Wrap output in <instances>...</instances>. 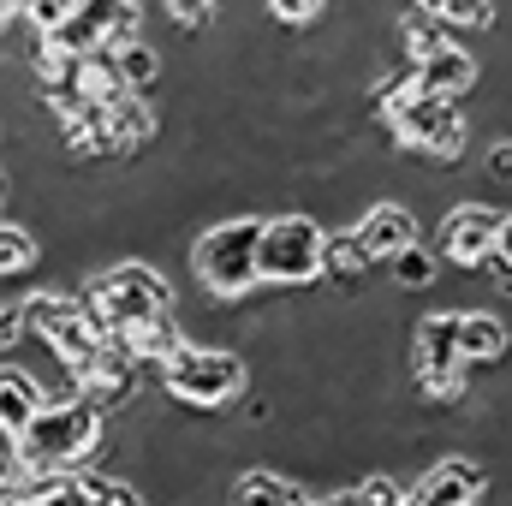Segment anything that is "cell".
Returning <instances> with one entry per match:
<instances>
[{
    "instance_id": "obj_1",
    "label": "cell",
    "mask_w": 512,
    "mask_h": 506,
    "mask_svg": "<svg viewBox=\"0 0 512 506\" xmlns=\"http://www.w3.org/2000/svg\"><path fill=\"white\" fill-rule=\"evenodd\" d=\"M102 423H108V411H96L84 393H72L60 405H42L36 423L12 441L18 471H30V477H42V471H84L102 453Z\"/></svg>"
},
{
    "instance_id": "obj_2",
    "label": "cell",
    "mask_w": 512,
    "mask_h": 506,
    "mask_svg": "<svg viewBox=\"0 0 512 506\" xmlns=\"http://www.w3.org/2000/svg\"><path fill=\"white\" fill-rule=\"evenodd\" d=\"M382 131L393 149H411L435 167H459L465 149H471V120H465V102H441L429 90H399L382 108Z\"/></svg>"
},
{
    "instance_id": "obj_3",
    "label": "cell",
    "mask_w": 512,
    "mask_h": 506,
    "mask_svg": "<svg viewBox=\"0 0 512 506\" xmlns=\"http://www.w3.org/2000/svg\"><path fill=\"white\" fill-rule=\"evenodd\" d=\"M191 274L209 298L239 304L262 286V215H227L197 233L191 245Z\"/></svg>"
},
{
    "instance_id": "obj_4",
    "label": "cell",
    "mask_w": 512,
    "mask_h": 506,
    "mask_svg": "<svg viewBox=\"0 0 512 506\" xmlns=\"http://www.w3.org/2000/svg\"><path fill=\"white\" fill-rule=\"evenodd\" d=\"M161 387L185 405V411H221L233 405L239 393H251V364L227 346H179L167 364H161Z\"/></svg>"
},
{
    "instance_id": "obj_5",
    "label": "cell",
    "mask_w": 512,
    "mask_h": 506,
    "mask_svg": "<svg viewBox=\"0 0 512 506\" xmlns=\"http://www.w3.org/2000/svg\"><path fill=\"white\" fill-rule=\"evenodd\" d=\"M322 245H328V227L304 209H280V215H262V286L274 292H304L322 280Z\"/></svg>"
},
{
    "instance_id": "obj_6",
    "label": "cell",
    "mask_w": 512,
    "mask_h": 506,
    "mask_svg": "<svg viewBox=\"0 0 512 506\" xmlns=\"http://www.w3.org/2000/svg\"><path fill=\"white\" fill-rule=\"evenodd\" d=\"M24 328L66 364V376H78V370L108 346L102 322H96L90 304L72 298V292H36V298H24Z\"/></svg>"
},
{
    "instance_id": "obj_7",
    "label": "cell",
    "mask_w": 512,
    "mask_h": 506,
    "mask_svg": "<svg viewBox=\"0 0 512 506\" xmlns=\"http://www.w3.org/2000/svg\"><path fill=\"white\" fill-rule=\"evenodd\" d=\"M84 304L102 322V334H120L131 322L155 316V310H173V286H167V274L155 262H114L108 274H96Z\"/></svg>"
},
{
    "instance_id": "obj_8",
    "label": "cell",
    "mask_w": 512,
    "mask_h": 506,
    "mask_svg": "<svg viewBox=\"0 0 512 506\" xmlns=\"http://www.w3.org/2000/svg\"><path fill=\"white\" fill-rule=\"evenodd\" d=\"M495 227H501L495 203H453L441 215V227H435V251L453 274H477L495 256Z\"/></svg>"
},
{
    "instance_id": "obj_9",
    "label": "cell",
    "mask_w": 512,
    "mask_h": 506,
    "mask_svg": "<svg viewBox=\"0 0 512 506\" xmlns=\"http://www.w3.org/2000/svg\"><path fill=\"white\" fill-rule=\"evenodd\" d=\"M489 495H495V477L471 453H435L411 483V506H483Z\"/></svg>"
},
{
    "instance_id": "obj_10",
    "label": "cell",
    "mask_w": 512,
    "mask_h": 506,
    "mask_svg": "<svg viewBox=\"0 0 512 506\" xmlns=\"http://www.w3.org/2000/svg\"><path fill=\"white\" fill-rule=\"evenodd\" d=\"M352 227H358L364 251L376 256V262H393L405 245H417V239H423V221H417V209H411V203H399V197H376V203H364Z\"/></svg>"
},
{
    "instance_id": "obj_11",
    "label": "cell",
    "mask_w": 512,
    "mask_h": 506,
    "mask_svg": "<svg viewBox=\"0 0 512 506\" xmlns=\"http://www.w3.org/2000/svg\"><path fill=\"white\" fill-rule=\"evenodd\" d=\"M459 352H465V370L501 364L512 352V316L501 304H459Z\"/></svg>"
},
{
    "instance_id": "obj_12",
    "label": "cell",
    "mask_w": 512,
    "mask_h": 506,
    "mask_svg": "<svg viewBox=\"0 0 512 506\" xmlns=\"http://www.w3.org/2000/svg\"><path fill=\"white\" fill-rule=\"evenodd\" d=\"M477 84H483V60L471 48H459V42H447L441 54L417 60V90H429L441 102H471Z\"/></svg>"
},
{
    "instance_id": "obj_13",
    "label": "cell",
    "mask_w": 512,
    "mask_h": 506,
    "mask_svg": "<svg viewBox=\"0 0 512 506\" xmlns=\"http://www.w3.org/2000/svg\"><path fill=\"white\" fill-rule=\"evenodd\" d=\"M411 370H465V352H459V304L453 310H423L411 322Z\"/></svg>"
},
{
    "instance_id": "obj_14",
    "label": "cell",
    "mask_w": 512,
    "mask_h": 506,
    "mask_svg": "<svg viewBox=\"0 0 512 506\" xmlns=\"http://www.w3.org/2000/svg\"><path fill=\"white\" fill-rule=\"evenodd\" d=\"M370 268H376V256L364 251V239H358L352 221L328 233V245H322V280H328V286H340V292L352 298V292H364Z\"/></svg>"
},
{
    "instance_id": "obj_15",
    "label": "cell",
    "mask_w": 512,
    "mask_h": 506,
    "mask_svg": "<svg viewBox=\"0 0 512 506\" xmlns=\"http://www.w3.org/2000/svg\"><path fill=\"white\" fill-rule=\"evenodd\" d=\"M114 340L126 346V352L137 358V364H143V370H155V376H161V364H167V358L185 346V334H179V316H173V310H155V316L131 322V328H120Z\"/></svg>"
},
{
    "instance_id": "obj_16",
    "label": "cell",
    "mask_w": 512,
    "mask_h": 506,
    "mask_svg": "<svg viewBox=\"0 0 512 506\" xmlns=\"http://www.w3.org/2000/svg\"><path fill=\"white\" fill-rule=\"evenodd\" d=\"M453 36H459V30H453L441 12H423V6H405V12L393 18V42H399V54H405L411 66L429 60V54H441Z\"/></svg>"
},
{
    "instance_id": "obj_17",
    "label": "cell",
    "mask_w": 512,
    "mask_h": 506,
    "mask_svg": "<svg viewBox=\"0 0 512 506\" xmlns=\"http://www.w3.org/2000/svg\"><path fill=\"white\" fill-rule=\"evenodd\" d=\"M233 506H310V489L274 465H251L239 483H233Z\"/></svg>"
},
{
    "instance_id": "obj_18",
    "label": "cell",
    "mask_w": 512,
    "mask_h": 506,
    "mask_svg": "<svg viewBox=\"0 0 512 506\" xmlns=\"http://www.w3.org/2000/svg\"><path fill=\"white\" fill-rule=\"evenodd\" d=\"M42 405H48V393L36 387V376H24V370H0V435H6V441H18V435L36 423Z\"/></svg>"
},
{
    "instance_id": "obj_19",
    "label": "cell",
    "mask_w": 512,
    "mask_h": 506,
    "mask_svg": "<svg viewBox=\"0 0 512 506\" xmlns=\"http://www.w3.org/2000/svg\"><path fill=\"white\" fill-rule=\"evenodd\" d=\"M387 280H393L399 298H417V292L447 286V262H441V251H429V245L417 239V245H405V251L387 262Z\"/></svg>"
},
{
    "instance_id": "obj_20",
    "label": "cell",
    "mask_w": 512,
    "mask_h": 506,
    "mask_svg": "<svg viewBox=\"0 0 512 506\" xmlns=\"http://www.w3.org/2000/svg\"><path fill=\"white\" fill-rule=\"evenodd\" d=\"M60 137H66V149H72V155H90V161L120 155V137H114V120H108V108H102V102H90L84 114L60 120Z\"/></svg>"
},
{
    "instance_id": "obj_21",
    "label": "cell",
    "mask_w": 512,
    "mask_h": 506,
    "mask_svg": "<svg viewBox=\"0 0 512 506\" xmlns=\"http://www.w3.org/2000/svg\"><path fill=\"white\" fill-rule=\"evenodd\" d=\"M108 120H114V137H120V155L149 149V143H155V131H161L155 108H149V96H137V90H126L120 102H108Z\"/></svg>"
},
{
    "instance_id": "obj_22",
    "label": "cell",
    "mask_w": 512,
    "mask_h": 506,
    "mask_svg": "<svg viewBox=\"0 0 512 506\" xmlns=\"http://www.w3.org/2000/svg\"><path fill=\"white\" fill-rule=\"evenodd\" d=\"M78 12L102 30L108 48H120V42H131V36H143V6H137V0H78Z\"/></svg>"
},
{
    "instance_id": "obj_23",
    "label": "cell",
    "mask_w": 512,
    "mask_h": 506,
    "mask_svg": "<svg viewBox=\"0 0 512 506\" xmlns=\"http://www.w3.org/2000/svg\"><path fill=\"white\" fill-rule=\"evenodd\" d=\"M108 54H114V66H120L126 90L149 96V90L161 84V48H155L149 36H131V42H120V48H108Z\"/></svg>"
},
{
    "instance_id": "obj_24",
    "label": "cell",
    "mask_w": 512,
    "mask_h": 506,
    "mask_svg": "<svg viewBox=\"0 0 512 506\" xmlns=\"http://www.w3.org/2000/svg\"><path fill=\"white\" fill-rule=\"evenodd\" d=\"M36 233H24V227H12V221H0V280H12V274H24V268H36Z\"/></svg>"
},
{
    "instance_id": "obj_25",
    "label": "cell",
    "mask_w": 512,
    "mask_h": 506,
    "mask_svg": "<svg viewBox=\"0 0 512 506\" xmlns=\"http://www.w3.org/2000/svg\"><path fill=\"white\" fill-rule=\"evenodd\" d=\"M78 477H84L90 506H149V495H143V489H131L126 477H102V471H78Z\"/></svg>"
},
{
    "instance_id": "obj_26",
    "label": "cell",
    "mask_w": 512,
    "mask_h": 506,
    "mask_svg": "<svg viewBox=\"0 0 512 506\" xmlns=\"http://www.w3.org/2000/svg\"><path fill=\"white\" fill-rule=\"evenodd\" d=\"M358 501L364 506H411V483L382 465V471H370V477L358 483Z\"/></svg>"
},
{
    "instance_id": "obj_27",
    "label": "cell",
    "mask_w": 512,
    "mask_h": 506,
    "mask_svg": "<svg viewBox=\"0 0 512 506\" xmlns=\"http://www.w3.org/2000/svg\"><path fill=\"white\" fill-rule=\"evenodd\" d=\"M42 36H54V42H60L66 54H96V48H108V42H102V30H96V24H90L84 12H72V18H66L60 30H42Z\"/></svg>"
},
{
    "instance_id": "obj_28",
    "label": "cell",
    "mask_w": 512,
    "mask_h": 506,
    "mask_svg": "<svg viewBox=\"0 0 512 506\" xmlns=\"http://www.w3.org/2000/svg\"><path fill=\"white\" fill-rule=\"evenodd\" d=\"M453 30H495V18H501V0H447V12H441Z\"/></svg>"
},
{
    "instance_id": "obj_29",
    "label": "cell",
    "mask_w": 512,
    "mask_h": 506,
    "mask_svg": "<svg viewBox=\"0 0 512 506\" xmlns=\"http://www.w3.org/2000/svg\"><path fill=\"white\" fill-rule=\"evenodd\" d=\"M262 6H268V18L286 24V30H310V24L328 12V0H262Z\"/></svg>"
},
{
    "instance_id": "obj_30",
    "label": "cell",
    "mask_w": 512,
    "mask_h": 506,
    "mask_svg": "<svg viewBox=\"0 0 512 506\" xmlns=\"http://www.w3.org/2000/svg\"><path fill=\"white\" fill-rule=\"evenodd\" d=\"M161 6H167V18L185 24V30H203V24H215V12H221V0H161Z\"/></svg>"
},
{
    "instance_id": "obj_31",
    "label": "cell",
    "mask_w": 512,
    "mask_h": 506,
    "mask_svg": "<svg viewBox=\"0 0 512 506\" xmlns=\"http://www.w3.org/2000/svg\"><path fill=\"white\" fill-rule=\"evenodd\" d=\"M72 12H78V0H24V18H30L36 30H60Z\"/></svg>"
},
{
    "instance_id": "obj_32",
    "label": "cell",
    "mask_w": 512,
    "mask_h": 506,
    "mask_svg": "<svg viewBox=\"0 0 512 506\" xmlns=\"http://www.w3.org/2000/svg\"><path fill=\"white\" fill-rule=\"evenodd\" d=\"M483 173H489L495 185H507V191H512V131L489 143V155H483Z\"/></svg>"
},
{
    "instance_id": "obj_33",
    "label": "cell",
    "mask_w": 512,
    "mask_h": 506,
    "mask_svg": "<svg viewBox=\"0 0 512 506\" xmlns=\"http://www.w3.org/2000/svg\"><path fill=\"white\" fill-rule=\"evenodd\" d=\"M24 334H30V328H24V304H0V358H6Z\"/></svg>"
},
{
    "instance_id": "obj_34",
    "label": "cell",
    "mask_w": 512,
    "mask_h": 506,
    "mask_svg": "<svg viewBox=\"0 0 512 506\" xmlns=\"http://www.w3.org/2000/svg\"><path fill=\"white\" fill-rule=\"evenodd\" d=\"M310 506H364L358 489H334V495H310Z\"/></svg>"
},
{
    "instance_id": "obj_35",
    "label": "cell",
    "mask_w": 512,
    "mask_h": 506,
    "mask_svg": "<svg viewBox=\"0 0 512 506\" xmlns=\"http://www.w3.org/2000/svg\"><path fill=\"white\" fill-rule=\"evenodd\" d=\"M6 483H18V453H12V447H0V489H6Z\"/></svg>"
},
{
    "instance_id": "obj_36",
    "label": "cell",
    "mask_w": 512,
    "mask_h": 506,
    "mask_svg": "<svg viewBox=\"0 0 512 506\" xmlns=\"http://www.w3.org/2000/svg\"><path fill=\"white\" fill-rule=\"evenodd\" d=\"M0 506H30V489H24V483H6V489H0Z\"/></svg>"
},
{
    "instance_id": "obj_37",
    "label": "cell",
    "mask_w": 512,
    "mask_h": 506,
    "mask_svg": "<svg viewBox=\"0 0 512 506\" xmlns=\"http://www.w3.org/2000/svg\"><path fill=\"white\" fill-rule=\"evenodd\" d=\"M12 12H24V0H0V30L12 24Z\"/></svg>"
},
{
    "instance_id": "obj_38",
    "label": "cell",
    "mask_w": 512,
    "mask_h": 506,
    "mask_svg": "<svg viewBox=\"0 0 512 506\" xmlns=\"http://www.w3.org/2000/svg\"><path fill=\"white\" fill-rule=\"evenodd\" d=\"M411 6H423V12H447V0H411Z\"/></svg>"
}]
</instances>
